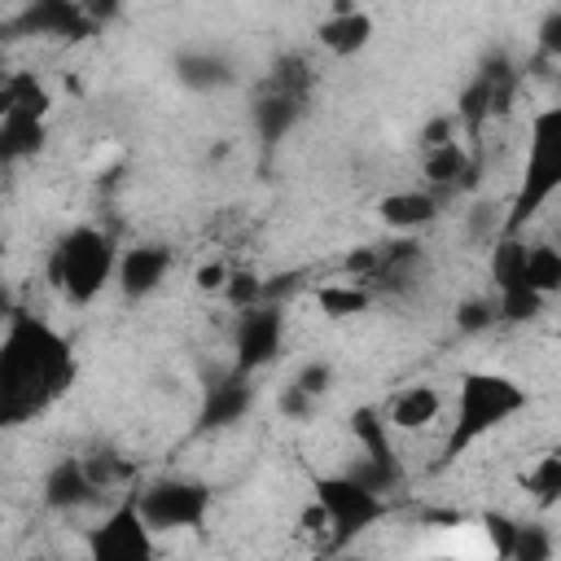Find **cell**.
Returning a JSON list of instances; mask_svg holds the SVG:
<instances>
[{
    "label": "cell",
    "mask_w": 561,
    "mask_h": 561,
    "mask_svg": "<svg viewBox=\"0 0 561 561\" xmlns=\"http://www.w3.org/2000/svg\"><path fill=\"white\" fill-rule=\"evenodd\" d=\"M316 307H320L329 320H355V316H364V311L373 307V294H368V285L342 276V280L316 285Z\"/></svg>",
    "instance_id": "obj_13"
},
{
    "label": "cell",
    "mask_w": 561,
    "mask_h": 561,
    "mask_svg": "<svg viewBox=\"0 0 561 561\" xmlns=\"http://www.w3.org/2000/svg\"><path fill=\"white\" fill-rule=\"evenodd\" d=\"M153 557H158V543L136 500H123L105 522L88 530V561H153Z\"/></svg>",
    "instance_id": "obj_5"
},
{
    "label": "cell",
    "mask_w": 561,
    "mask_h": 561,
    "mask_svg": "<svg viewBox=\"0 0 561 561\" xmlns=\"http://www.w3.org/2000/svg\"><path fill=\"white\" fill-rule=\"evenodd\" d=\"M114 267H118V245L92 224L70 228L53 254V280L75 307H88L114 280Z\"/></svg>",
    "instance_id": "obj_3"
},
{
    "label": "cell",
    "mask_w": 561,
    "mask_h": 561,
    "mask_svg": "<svg viewBox=\"0 0 561 561\" xmlns=\"http://www.w3.org/2000/svg\"><path fill=\"white\" fill-rule=\"evenodd\" d=\"M443 412H447V394L434 381H412L390 394V403L381 408V421L390 434H421V430L438 425Z\"/></svg>",
    "instance_id": "obj_7"
},
{
    "label": "cell",
    "mask_w": 561,
    "mask_h": 561,
    "mask_svg": "<svg viewBox=\"0 0 561 561\" xmlns=\"http://www.w3.org/2000/svg\"><path fill=\"white\" fill-rule=\"evenodd\" d=\"M351 434L355 443L364 447V456L377 465V469H390L394 465V447H390V430L381 421V408H359L351 416Z\"/></svg>",
    "instance_id": "obj_15"
},
{
    "label": "cell",
    "mask_w": 561,
    "mask_h": 561,
    "mask_svg": "<svg viewBox=\"0 0 561 561\" xmlns=\"http://www.w3.org/2000/svg\"><path fill=\"white\" fill-rule=\"evenodd\" d=\"M311 500L324 508L329 539H337V543L364 535L386 513V500L377 495V486H368L355 473H324V478H316L311 482Z\"/></svg>",
    "instance_id": "obj_4"
},
{
    "label": "cell",
    "mask_w": 561,
    "mask_h": 561,
    "mask_svg": "<svg viewBox=\"0 0 561 561\" xmlns=\"http://www.w3.org/2000/svg\"><path fill=\"white\" fill-rule=\"evenodd\" d=\"M373 35H377V22H373V13L359 9V4H333L329 18H320V26H316L320 48L333 53V57H355V53H364V48L373 44Z\"/></svg>",
    "instance_id": "obj_8"
},
{
    "label": "cell",
    "mask_w": 561,
    "mask_h": 561,
    "mask_svg": "<svg viewBox=\"0 0 561 561\" xmlns=\"http://www.w3.org/2000/svg\"><path fill=\"white\" fill-rule=\"evenodd\" d=\"M298 530H302V535H316V539H329V517H324V508H320L316 500L302 504V513H298Z\"/></svg>",
    "instance_id": "obj_21"
},
{
    "label": "cell",
    "mask_w": 561,
    "mask_h": 561,
    "mask_svg": "<svg viewBox=\"0 0 561 561\" xmlns=\"http://www.w3.org/2000/svg\"><path fill=\"white\" fill-rule=\"evenodd\" d=\"M0 530H4V517H0Z\"/></svg>",
    "instance_id": "obj_25"
},
{
    "label": "cell",
    "mask_w": 561,
    "mask_h": 561,
    "mask_svg": "<svg viewBox=\"0 0 561 561\" xmlns=\"http://www.w3.org/2000/svg\"><path fill=\"white\" fill-rule=\"evenodd\" d=\"M276 346V324L263 320V316H245V333H241V355L254 364V359H267Z\"/></svg>",
    "instance_id": "obj_18"
},
{
    "label": "cell",
    "mask_w": 561,
    "mask_h": 561,
    "mask_svg": "<svg viewBox=\"0 0 561 561\" xmlns=\"http://www.w3.org/2000/svg\"><path fill=\"white\" fill-rule=\"evenodd\" d=\"M421 175H425L430 193H434V188H451V184H460V180L469 175V149H465L460 140L430 145V149L421 153Z\"/></svg>",
    "instance_id": "obj_12"
},
{
    "label": "cell",
    "mask_w": 561,
    "mask_h": 561,
    "mask_svg": "<svg viewBox=\"0 0 561 561\" xmlns=\"http://www.w3.org/2000/svg\"><path fill=\"white\" fill-rule=\"evenodd\" d=\"M289 386H294V390H302L307 399H320V394L333 386V368H329L324 359H316V364H302V368H298V377H294Z\"/></svg>",
    "instance_id": "obj_19"
},
{
    "label": "cell",
    "mask_w": 561,
    "mask_h": 561,
    "mask_svg": "<svg viewBox=\"0 0 561 561\" xmlns=\"http://www.w3.org/2000/svg\"><path fill=\"white\" fill-rule=\"evenodd\" d=\"M92 495H96V486L88 482L83 460H61V465L48 473V482H44V500H48L53 508H75V504H83V500H92Z\"/></svg>",
    "instance_id": "obj_14"
},
{
    "label": "cell",
    "mask_w": 561,
    "mask_h": 561,
    "mask_svg": "<svg viewBox=\"0 0 561 561\" xmlns=\"http://www.w3.org/2000/svg\"><path fill=\"white\" fill-rule=\"evenodd\" d=\"M228 276H232V267L219 263V259H210V263H202V267L193 272V289H197V294H224V289H228Z\"/></svg>",
    "instance_id": "obj_20"
},
{
    "label": "cell",
    "mask_w": 561,
    "mask_h": 561,
    "mask_svg": "<svg viewBox=\"0 0 561 561\" xmlns=\"http://www.w3.org/2000/svg\"><path fill=\"white\" fill-rule=\"evenodd\" d=\"M522 289H530L535 298H552L561 289V250L548 241L522 245Z\"/></svg>",
    "instance_id": "obj_11"
},
{
    "label": "cell",
    "mask_w": 561,
    "mask_h": 561,
    "mask_svg": "<svg viewBox=\"0 0 561 561\" xmlns=\"http://www.w3.org/2000/svg\"><path fill=\"white\" fill-rule=\"evenodd\" d=\"M333 561H351V557H333Z\"/></svg>",
    "instance_id": "obj_24"
},
{
    "label": "cell",
    "mask_w": 561,
    "mask_h": 561,
    "mask_svg": "<svg viewBox=\"0 0 561 561\" xmlns=\"http://www.w3.org/2000/svg\"><path fill=\"white\" fill-rule=\"evenodd\" d=\"M136 508L153 535L158 530H184V526H197L206 517L210 491L197 482H158L145 495H136Z\"/></svg>",
    "instance_id": "obj_6"
},
{
    "label": "cell",
    "mask_w": 561,
    "mask_h": 561,
    "mask_svg": "<svg viewBox=\"0 0 561 561\" xmlns=\"http://www.w3.org/2000/svg\"><path fill=\"white\" fill-rule=\"evenodd\" d=\"M254 289H259V285H254V276H250V272H232L224 294H228L232 302H250V298H254Z\"/></svg>",
    "instance_id": "obj_22"
},
{
    "label": "cell",
    "mask_w": 561,
    "mask_h": 561,
    "mask_svg": "<svg viewBox=\"0 0 561 561\" xmlns=\"http://www.w3.org/2000/svg\"><path fill=\"white\" fill-rule=\"evenodd\" d=\"M526 403H530V394L522 381L491 373V368L465 373L456 381V399H451V451L508 425L517 412H526Z\"/></svg>",
    "instance_id": "obj_2"
},
{
    "label": "cell",
    "mask_w": 561,
    "mask_h": 561,
    "mask_svg": "<svg viewBox=\"0 0 561 561\" xmlns=\"http://www.w3.org/2000/svg\"><path fill=\"white\" fill-rule=\"evenodd\" d=\"M522 486H526V495H530L539 508H552L557 495H561V456H557V451L535 456V465L522 473Z\"/></svg>",
    "instance_id": "obj_16"
},
{
    "label": "cell",
    "mask_w": 561,
    "mask_h": 561,
    "mask_svg": "<svg viewBox=\"0 0 561 561\" xmlns=\"http://www.w3.org/2000/svg\"><path fill=\"white\" fill-rule=\"evenodd\" d=\"M377 215L394 232H416V228L438 219V197L430 188H394L377 202Z\"/></svg>",
    "instance_id": "obj_10"
},
{
    "label": "cell",
    "mask_w": 561,
    "mask_h": 561,
    "mask_svg": "<svg viewBox=\"0 0 561 561\" xmlns=\"http://www.w3.org/2000/svg\"><path fill=\"white\" fill-rule=\"evenodd\" d=\"M311 408H316V399H307L302 390L285 386V394H280V412H289V416H307Z\"/></svg>",
    "instance_id": "obj_23"
},
{
    "label": "cell",
    "mask_w": 561,
    "mask_h": 561,
    "mask_svg": "<svg viewBox=\"0 0 561 561\" xmlns=\"http://www.w3.org/2000/svg\"><path fill=\"white\" fill-rule=\"evenodd\" d=\"M70 373V355L61 337L44 324H13L9 346L0 351V403L35 408L44 394H57Z\"/></svg>",
    "instance_id": "obj_1"
},
{
    "label": "cell",
    "mask_w": 561,
    "mask_h": 561,
    "mask_svg": "<svg viewBox=\"0 0 561 561\" xmlns=\"http://www.w3.org/2000/svg\"><path fill=\"white\" fill-rule=\"evenodd\" d=\"M552 557H557V539H552V530H548L543 522H517L504 561H552Z\"/></svg>",
    "instance_id": "obj_17"
},
{
    "label": "cell",
    "mask_w": 561,
    "mask_h": 561,
    "mask_svg": "<svg viewBox=\"0 0 561 561\" xmlns=\"http://www.w3.org/2000/svg\"><path fill=\"white\" fill-rule=\"evenodd\" d=\"M167 267H171V254L162 245H131V250H118L114 280L127 298H136V294H153L162 285Z\"/></svg>",
    "instance_id": "obj_9"
}]
</instances>
